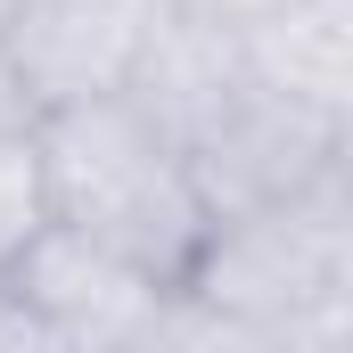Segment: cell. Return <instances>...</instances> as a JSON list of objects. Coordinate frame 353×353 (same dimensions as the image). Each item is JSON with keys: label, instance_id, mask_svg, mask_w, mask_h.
Returning a JSON list of instances; mask_svg holds the SVG:
<instances>
[{"label": "cell", "instance_id": "obj_1", "mask_svg": "<svg viewBox=\"0 0 353 353\" xmlns=\"http://www.w3.org/2000/svg\"><path fill=\"white\" fill-rule=\"evenodd\" d=\"M41 181H50V222L132 255L165 288H189V271L214 239V205L189 173V157L132 99H90V107L41 115Z\"/></svg>", "mask_w": 353, "mask_h": 353}, {"label": "cell", "instance_id": "obj_2", "mask_svg": "<svg viewBox=\"0 0 353 353\" xmlns=\"http://www.w3.org/2000/svg\"><path fill=\"white\" fill-rule=\"evenodd\" d=\"M181 296H197L214 312H239V321L304 329V337H321L337 353L353 337V214H345V197L321 181L296 205L214 222V239H205Z\"/></svg>", "mask_w": 353, "mask_h": 353}, {"label": "cell", "instance_id": "obj_3", "mask_svg": "<svg viewBox=\"0 0 353 353\" xmlns=\"http://www.w3.org/2000/svg\"><path fill=\"white\" fill-rule=\"evenodd\" d=\"M157 25H165V0H17L0 41L33 90V107L58 115L90 99H123Z\"/></svg>", "mask_w": 353, "mask_h": 353}, {"label": "cell", "instance_id": "obj_4", "mask_svg": "<svg viewBox=\"0 0 353 353\" xmlns=\"http://www.w3.org/2000/svg\"><path fill=\"white\" fill-rule=\"evenodd\" d=\"M329 148H337V115L304 107V99H279V90H247L197 148H189V173L205 189L214 222H239V214H271V205H296L329 181Z\"/></svg>", "mask_w": 353, "mask_h": 353}, {"label": "cell", "instance_id": "obj_5", "mask_svg": "<svg viewBox=\"0 0 353 353\" xmlns=\"http://www.w3.org/2000/svg\"><path fill=\"white\" fill-rule=\"evenodd\" d=\"M8 288L33 312H50L83 353H148V337L165 329V312H173V296H181L157 271H140L132 255L99 247V239L66 230V222H50L25 247V263L8 271Z\"/></svg>", "mask_w": 353, "mask_h": 353}, {"label": "cell", "instance_id": "obj_6", "mask_svg": "<svg viewBox=\"0 0 353 353\" xmlns=\"http://www.w3.org/2000/svg\"><path fill=\"white\" fill-rule=\"evenodd\" d=\"M255 90V66H247V33H230V25H205V17H181L165 8V25H157V41H148V58H140V74H132V107L173 140L181 157L239 107Z\"/></svg>", "mask_w": 353, "mask_h": 353}, {"label": "cell", "instance_id": "obj_7", "mask_svg": "<svg viewBox=\"0 0 353 353\" xmlns=\"http://www.w3.org/2000/svg\"><path fill=\"white\" fill-rule=\"evenodd\" d=\"M247 66L279 99H304L321 115H353V33L321 0H296L271 25H255L247 33Z\"/></svg>", "mask_w": 353, "mask_h": 353}, {"label": "cell", "instance_id": "obj_8", "mask_svg": "<svg viewBox=\"0 0 353 353\" xmlns=\"http://www.w3.org/2000/svg\"><path fill=\"white\" fill-rule=\"evenodd\" d=\"M148 353H329V345L304 337V329H271V321H239V312H214L197 296H173Z\"/></svg>", "mask_w": 353, "mask_h": 353}, {"label": "cell", "instance_id": "obj_9", "mask_svg": "<svg viewBox=\"0 0 353 353\" xmlns=\"http://www.w3.org/2000/svg\"><path fill=\"white\" fill-rule=\"evenodd\" d=\"M50 230V181H41V123L0 132V279L25 263V247Z\"/></svg>", "mask_w": 353, "mask_h": 353}, {"label": "cell", "instance_id": "obj_10", "mask_svg": "<svg viewBox=\"0 0 353 353\" xmlns=\"http://www.w3.org/2000/svg\"><path fill=\"white\" fill-rule=\"evenodd\" d=\"M0 353H83V345H74L50 312H33V304L0 279Z\"/></svg>", "mask_w": 353, "mask_h": 353}, {"label": "cell", "instance_id": "obj_11", "mask_svg": "<svg viewBox=\"0 0 353 353\" xmlns=\"http://www.w3.org/2000/svg\"><path fill=\"white\" fill-rule=\"evenodd\" d=\"M165 8L205 17V25H230V33H255V25H271V17H279V8H296V0H165Z\"/></svg>", "mask_w": 353, "mask_h": 353}, {"label": "cell", "instance_id": "obj_12", "mask_svg": "<svg viewBox=\"0 0 353 353\" xmlns=\"http://www.w3.org/2000/svg\"><path fill=\"white\" fill-rule=\"evenodd\" d=\"M41 123V107H33V90L17 74V58H8V41H0V132H33Z\"/></svg>", "mask_w": 353, "mask_h": 353}, {"label": "cell", "instance_id": "obj_13", "mask_svg": "<svg viewBox=\"0 0 353 353\" xmlns=\"http://www.w3.org/2000/svg\"><path fill=\"white\" fill-rule=\"evenodd\" d=\"M329 189L345 197V214H353V115H337V148H329Z\"/></svg>", "mask_w": 353, "mask_h": 353}, {"label": "cell", "instance_id": "obj_14", "mask_svg": "<svg viewBox=\"0 0 353 353\" xmlns=\"http://www.w3.org/2000/svg\"><path fill=\"white\" fill-rule=\"evenodd\" d=\"M8 17H17V0H0V33H8Z\"/></svg>", "mask_w": 353, "mask_h": 353}, {"label": "cell", "instance_id": "obj_15", "mask_svg": "<svg viewBox=\"0 0 353 353\" xmlns=\"http://www.w3.org/2000/svg\"><path fill=\"white\" fill-rule=\"evenodd\" d=\"M337 353H353V337H345V345H337Z\"/></svg>", "mask_w": 353, "mask_h": 353}]
</instances>
